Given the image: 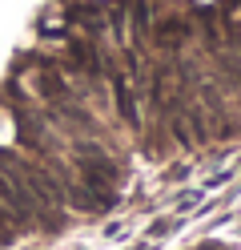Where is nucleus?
<instances>
[{
    "instance_id": "f257e3e1",
    "label": "nucleus",
    "mask_w": 241,
    "mask_h": 250,
    "mask_svg": "<svg viewBox=\"0 0 241 250\" xmlns=\"http://www.w3.org/2000/svg\"><path fill=\"white\" fill-rule=\"evenodd\" d=\"M80 174H85L89 190L112 194V186H117V166H112L105 153H85V158H80Z\"/></svg>"
},
{
    "instance_id": "f03ea898",
    "label": "nucleus",
    "mask_w": 241,
    "mask_h": 250,
    "mask_svg": "<svg viewBox=\"0 0 241 250\" xmlns=\"http://www.w3.org/2000/svg\"><path fill=\"white\" fill-rule=\"evenodd\" d=\"M69 61H73V65L85 73V77H105V73H109L101 49H93L89 41H69Z\"/></svg>"
},
{
    "instance_id": "7ed1b4c3",
    "label": "nucleus",
    "mask_w": 241,
    "mask_h": 250,
    "mask_svg": "<svg viewBox=\"0 0 241 250\" xmlns=\"http://www.w3.org/2000/svg\"><path fill=\"white\" fill-rule=\"evenodd\" d=\"M185 37H189V21H185V17H165V21H157V33H153L157 49L177 53V49L185 44Z\"/></svg>"
},
{
    "instance_id": "20e7f679",
    "label": "nucleus",
    "mask_w": 241,
    "mask_h": 250,
    "mask_svg": "<svg viewBox=\"0 0 241 250\" xmlns=\"http://www.w3.org/2000/svg\"><path fill=\"white\" fill-rule=\"evenodd\" d=\"M112 93H117V109H121V117L129 125H137V97H133V89H129V81L117 73L112 77Z\"/></svg>"
},
{
    "instance_id": "39448f33",
    "label": "nucleus",
    "mask_w": 241,
    "mask_h": 250,
    "mask_svg": "<svg viewBox=\"0 0 241 250\" xmlns=\"http://www.w3.org/2000/svg\"><path fill=\"white\" fill-rule=\"evenodd\" d=\"M133 28H137V37H145L153 28V4L149 0H137L133 4Z\"/></svg>"
},
{
    "instance_id": "423d86ee",
    "label": "nucleus",
    "mask_w": 241,
    "mask_h": 250,
    "mask_svg": "<svg viewBox=\"0 0 241 250\" xmlns=\"http://www.w3.org/2000/svg\"><path fill=\"white\" fill-rule=\"evenodd\" d=\"M233 8H241V0H221V12H233Z\"/></svg>"
}]
</instances>
